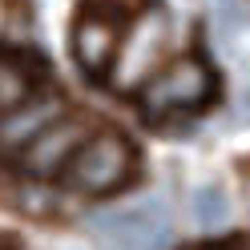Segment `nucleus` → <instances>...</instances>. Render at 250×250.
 Wrapping results in <instances>:
<instances>
[{"label": "nucleus", "instance_id": "nucleus-4", "mask_svg": "<svg viewBox=\"0 0 250 250\" xmlns=\"http://www.w3.org/2000/svg\"><path fill=\"white\" fill-rule=\"evenodd\" d=\"M129 17L133 12H129L125 0H89L81 8V17L73 24V57L89 77L109 73Z\"/></svg>", "mask_w": 250, "mask_h": 250}, {"label": "nucleus", "instance_id": "nucleus-3", "mask_svg": "<svg viewBox=\"0 0 250 250\" xmlns=\"http://www.w3.org/2000/svg\"><path fill=\"white\" fill-rule=\"evenodd\" d=\"M214 97V73L206 61L198 57H178L162 65L158 73L142 85V113L149 121H166V117H182L194 113Z\"/></svg>", "mask_w": 250, "mask_h": 250}, {"label": "nucleus", "instance_id": "nucleus-10", "mask_svg": "<svg viewBox=\"0 0 250 250\" xmlns=\"http://www.w3.org/2000/svg\"><path fill=\"white\" fill-rule=\"evenodd\" d=\"M242 113H246V117H250V89H246V93H242Z\"/></svg>", "mask_w": 250, "mask_h": 250}, {"label": "nucleus", "instance_id": "nucleus-8", "mask_svg": "<svg viewBox=\"0 0 250 250\" xmlns=\"http://www.w3.org/2000/svg\"><path fill=\"white\" fill-rule=\"evenodd\" d=\"M37 85H41V73L33 61L0 49V117H8L17 105H24L37 93Z\"/></svg>", "mask_w": 250, "mask_h": 250}, {"label": "nucleus", "instance_id": "nucleus-5", "mask_svg": "<svg viewBox=\"0 0 250 250\" xmlns=\"http://www.w3.org/2000/svg\"><path fill=\"white\" fill-rule=\"evenodd\" d=\"M93 238L105 250H166L169 246V218L158 202H133L93 218Z\"/></svg>", "mask_w": 250, "mask_h": 250}, {"label": "nucleus", "instance_id": "nucleus-1", "mask_svg": "<svg viewBox=\"0 0 250 250\" xmlns=\"http://www.w3.org/2000/svg\"><path fill=\"white\" fill-rule=\"evenodd\" d=\"M133 174H137V149L129 137L117 129H93L61 178H65L73 194L105 198V194L121 190V186H129Z\"/></svg>", "mask_w": 250, "mask_h": 250}, {"label": "nucleus", "instance_id": "nucleus-6", "mask_svg": "<svg viewBox=\"0 0 250 250\" xmlns=\"http://www.w3.org/2000/svg\"><path fill=\"white\" fill-rule=\"evenodd\" d=\"M89 121L85 117H73V113H61L49 129H41L33 142H28L21 153H17V166H21V174L28 178H41V182H49V178H61L65 174V166L73 162V153L81 149V142L89 137Z\"/></svg>", "mask_w": 250, "mask_h": 250}, {"label": "nucleus", "instance_id": "nucleus-9", "mask_svg": "<svg viewBox=\"0 0 250 250\" xmlns=\"http://www.w3.org/2000/svg\"><path fill=\"white\" fill-rule=\"evenodd\" d=\"M190 210H194V222L206 230H218L230 222V198L222 186H198L190 198Z\"/></svg>", "mask_w": 250, "mask_h": 250}, {"label": "nucleus", "instance_id": "nucleus-7", "mask_svg": "<svg viewBox=\"0 0 250 250\" xmlns=\"http://www.w3.org/2000/svg\"><path fill=\"white\" fill-rule=\"evenodd\" d=\"M65 113V101L57 97V93H33L24 105H17L8 117H0V153H17L33 142V137L41 133V129H49V125Z\"/></svg>", "mask_w": 250, "mask_h": 250}, {"label": "nucleus", "instance_id": "nucleus-2", "mask_svg": "<svg viewBox=\"0 0 250 250\" xmlns=\"http://www.w3.org/2000/svg\"><path fill=\"white\" fill-rule=\"evenodd\" d=\"M169 49V12L162 4H146L137 8L129 24L121 33V44L113 53V65H109V81L117 93H133L142 89L153 73L162 69V57Z\"/></svg>", "mask_w": 250, "mask_h": 250}]
</instances>
